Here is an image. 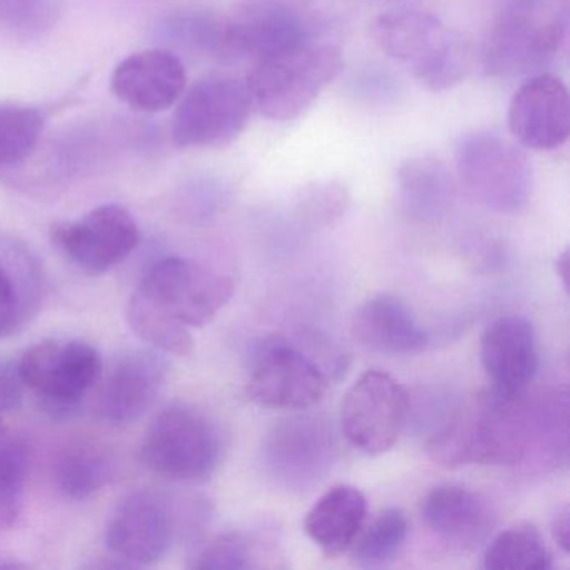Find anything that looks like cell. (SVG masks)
<instances>
[{"instance_id":"cell-36","label":"cell","mask_w":570,"mask_h":570,"mask_svg":"<svg viewBox=\"0 0 570 570\" xmlns=\"http://www.w3.org/2000/svg\"><path fill=\"white\" fill-rule=\"evenodd\" d=\"M552 537L563 553L570 552V512L567 507L557 510L552 520Z\"/></svg>"},{"instance_id":"cell-19","label":"cell","mask_w":570,"mask_h":570,"mask_svg":"<svg viewBox=\"0 0 570 570\" xmlns=\"http://www.w3.org/2000/svg\"><path fill=\"white\" fill-rule=\"evenodd\" d=\"M186 68L176 52L166 48L136 52L112 72L111 89L119 101L142 112L171 108L186 91Z\"/></svg>"},{"instance_id":"cell-10","label":"cell","mask_w":570,"mask_h":570,"mask_svg":"<svg viewBox=\"0 0 570 570\" xmlns=\"http://www.w3.org/2000/svg\"><path fill=\"white\" fill-rule=\"evenodd\" d=\"M409 412L405 389L389 373L368 370L343 399L342 430L360 452L382 455L395 445Z\"/></svg>"},{"instance_id":"cell-20","label":"cell","mask_w":570,"mask_h":570,"mask_svg":"<svg viewBox=\"0 0 570 570\" xmlns=\"http://www.w3.org/2000/svg\"><path fill=\"white\" fill-rule=\"evenodd\" d=\"M45 292V269L35 252L21 239L0 235V338L38 315Z\"/></svg>"},{"instance_id":"cell-27","label":"cell","mask_w":570,"mask_h":570,"mask_svg":"<svg viewBox=\"0 0 570 570\" xmlns=\"http://www.w3.org/2000/svg\"><path fill=\"white\" fill-rule=\"evenodd\" d=\"M487 570H549L552 553L540 530L532 523H515L487 543Z\"/></svg>"},{"instance_id":"cell-28","label":"cell","mask_w":570,"mask_h":570,"mask_svg":"<svg viewBox=\"0 0 570 570\" xmlns=\"http://www.w3.org/2000/svg\"><path fill=\"white\" fill-rule=\"evenodd\" d=\"M409 537V519L400 509L376 513L368 525H363L352 549V560L360 569H379L392 562L402 552Z\"/></svg>"},{"instance_id":"cell-3","label":"cell","mask_w":570,"mask_h":570,"mask_svg":"<svg viewBox=\"0 0 570 570\" xmlns=\"http://www.w3.org/2000/svg\"><path fill=\"white\" fill-rule=\"evenodd\" d=\"M567 0H500L483 48V68L493 78L543 72L566 41Z\"/></svg>"},{"instance_id":"cell-38","label":"cell","mask_w":570,"mask_h":570,"mask_svg":"<svg viewBox=\"0 0 570 570\" xmlns=\"http://www.w3.org/2000/svg\"><path fill=\"white\" fill-rule=\"evenodd\" d=\"M2 435H4V425H2V420H0V442H2Z\"/></svg>"},{"instance_id":"cell-31","label":"cell","mask_w":570,"mask_h":570,"mask_svg":"<svg viewBox=\"0 0 570 570\" xmlns=\"http://www.w3.org/2000/svg\"><path fill=\"white\" fill-rule=\"evenodd\" d=\"M31 450L22 439L0 442V529H11L24 509Z\"/></svg>"},{"instance_id":"cell-14","label":"cell","mask_w":570,"mask_h":570,"mask_svg":"<svg viewBox=\"0 0 570 570\" xmlns=\"http://www.w3.org/2000/svg\"><path fill=\"white\" fill-rule=\"evenodd\" d=\"M328 383L315 356L286 342L272 343L256 358L248 396L266 409L303 410L323 399Z\"/></svg>"},{"instance_id":"cell-16","label":"cell","mask_w":570,"mask_h":570,"mask_svg":"<svg viewBox=\"0 0 570 570\" xmlns=\"http://www.w3.org/2000/svg\"><path fill=\"white\" fill-rule=\"evenodd\" d=\"M509 129L522 148L556 151L570 136V99L566 82L540 72L530 76L509 106Z\"/></svg>"},{"instance_id":"cell-21","label":"cell","mask_w":570,"mask_h":570,"mask_svg":"<svg viewBox=\"0 0 570 570\" xmlns=\"http://www.w3.org/2000/svg\"><path fill=\"white\" fill-rule=\"evenodd\" d=\"M422 520L440 542L463 552L485 543L495 523L489 505L459 485L433 489L423 500Z\"/></svg>"},{"instance_id":"cell-15","label":"cell","mask_w":570,"mask_h":570,"mask_svg":"<svg viewBox=\"0 0 570 570\" xmlns=\"http://www.w3.org/2000/svg\"><path fill=\"white\" fill-rule=\"evenodd\" d=\"M308 22L279 0H248L226 16L225 61H259L309 41Z\"/></svg>"},{"instance_id":"cell-30","label":"cell","mask_w":570,"mask_h":570,"mask_svg":"<svg viewBox=\"0 0 570 570\" xmlns=\"http://www.w3.org/2000/svg\"><path fill=\"white\" fill-rule=\"evenodd\" d=\"M45 131V116L32 106L0 105V169L14 168L35 153Z\"/></svg>"},{"instance_id":"cell-5","label":"cell","mask_w":570,"mask_h":570,"mask_svg":"<svg viewBox=\"0 0 570 570\" xmlns=\"http://www.w3.org/2000/svg\"><path fill=\"white\" fill-rule=\"evenodd\" d=\"M456 175L480 205L517 215L532 195V168L520 146L490 131L462 136L455 148Z\"/></svg>"},{"instance_id":"cell-37","label":"cell","mask_w":570,"mask_h":570,"mask_svg":"<svg viewBox=\"0 0 570 570\" xmlns=\"http://www.w3.org/2000/svg\"><path fill=\"white\" fill-rule=\"evenodd\" d=\"M557 275L562 279V286L566 292H569V252L563 249L556 259Z\"/></svg>"},{"instance_id":"cell-1","label":"cell","mask_w":570,"mask_h":570,"mask_svg":"<svg viewBox=\"0 0 570 570\" xmlns=\"http://www.w3.org/2000/svg\"><path fill=\"white\" fill-rule=\"evenodd\" d=\"M533 446L532 395L493 392L459 406L430 436L426 452L445 466L527 465Z\"/></svg>"},{"instance_id":"cell-8","label":"cell","mask_w":570,"mask_h":570,"mask_svg":"<svg viewBox=\"0 0 570 570\" xmlns=\"http://www.w3.org/2000/svg\"><path fill=\"white\" fill-rule=\"evenodd\" d=\"M253 111L246 82L209 76L183 92L173 118L179 148H223L245 131Z\"/></svg>"},{"instance_id":"cell-23","label":"cell","mask_w":570,"mask_h":570,"mask_svg":"<svg viewBox=\"0 0 570 570\" xmlns=\"http://www.w3.org/2000/svg\"><path fill=\"white\" fill-rule=\"evenodd\" d=\"M396 195L406 218L436 223L445 218L455 199L452 173L440 159L415 156L396 169Z\"/></svg>"},{"instance_id":"cell-24","label":"cell","mask_w":570,"mask_h":570,"mask_svg":"<svg viewBox=\"0 0 570 570\" xmlns=\"http://www.w3.org/2000/svg\"><path fill=\"white\" fill-rule=\"evenodd\" d=\"M366 499L356 487L335 485L306 513L309 539L328 557L346 552L365 525Z\"/></svg>"},{"instance_id":"cell-7","label":"cell","mask_w":570,"mask_h":570,"mask_svg":"<svg viewBox=\"0 0 570 570\" xmlns=\"http://www.w3.org/2000/svg\"><path fill=\"white\" fill-rule=\"evenodd\" d=\"M19 370L49 416L71 420L101 379L102 358L81 340H45L22 355Z\"/></svg>"},{"instance_id":"cell-4","label":"cell","mask_w":570,"mask_h":570,"mask_svg":"<svg viewBox=\"0 0 570 570\" xmlns=\"http://www.w3.org/2000/svg\"><path fill=\"white\" fill-rule=\"evenodd\" d=\"M342 51L313 39L255 62L246 79L253 108L266 119L285 122L312 108L323 91L342 75Z\"/></svg>"},{"instance_id":"cell-18","label":"cell","mask_w":570,"mask_h":570,"mask_svg":"<svg viewBox=\"0 0 570 570\" xmlns=\"http://www.w3.org/2000/svg\"><path fill=\"white\" fill-rule=\"evenodd\" d=\"M480 356L490 392L509 399L527 392L539 366L532 323L522 315L493 320L483 332Z\"/></svg>"},{"instance_id":"cell-17","label":"cell","mask_w":570,"mask_h":570,"mask_svg":"<svg viewBox=\"0 0 570 570\" xmlns=\"http://www.w3.org/2000/svg\"><path fill=\"white\" fill-rule=\"evenodd\" d=\"M168 356L155 348L128 350L116 358L99 395L98 410L111 425L141 419L161 393L169 375Z\"/></svg>"},{"instance_id":"cell-35","label":"cell","mask_w":570,"mask_h":570,"mask_svg":"<svg viewBox=\"0 0 570 570\" xmlns=\"http://www.w3.org/2000/svg\"><path fill=\"white\" fill-rule=\"evenodd\" d=\"M26 389L19 360L0 358V413L18 410L24 400Z\"/></svg>"},{"instance_id":"cell-32","label":"cell","mask_w":570,"mask_h":570,"mask_svg":"<svg viewBox=\"0 0 570 570\" xmlns=\"http://www.w3.org/2000/svg\"><path fill=\"white\" fill-rule=\"evenodd\" d=\"M350 206V193L335 179L309 183L299 189L295 199V215L309 229L328 228L345 216Z\"/></svg>"},{"instance_id":"cell-11","label":"cell","mask_w":570,"mask_h":570,"mask_svg":"<svg viewBox=\"0 0 570 570\" xmlns=\"http://www.w3.org/2000/svg\"><path fill=\"white\" fill-rule=\"evenodd\" d=\"M263 465L278 485L305 490L325 479L336 459L328 420L295 416L276 423L263 442Z\"/></svg>"},{"instance_id":"cell-26","label":"cell","mask_w":570,"mask_h":570,"mask_svg":"<svg viewBox=\"0 0 570 570\" xmlns=\"http://www.w3.org/2000/svg\"><path fill=\"white\" fill-rule=\"evenodd\" d=\"M115 462L105 450L88 443L69 446L55 469L56 485L71 500H86L111 482Z\"/></svg>"},{"instance_id":"cell-34","label":"cell","mask_w":570,"mask_h":570,"mask_svg":"<svg viewBox=\"0 0 570 570\" xmlns=\"http://www.w3.org/2000/svg\"><path fill=\"white\" fill-rule=\"evenodd\" d=\"M56 0H0V29L16 36L41 35L55 24Z\"/></svg>"},{"instance_id":"cell-29","label":"cell","mask_w":570,"mask_h":570,"mask_svg":"<svg viewBox=\"0 0 570 570\" xmlns=\"http://www.w3.org/2000/svg\"><path fill=\"white\" fill-rule=\"evenodd\" d=\"M128 322L132 332L158 352L173 356H186L193 352L195 343L188 326L173 318L139 292L129 299Z\"/></svg>"},{"instance_id":"cell-12","label":"cell","mask_w":570,"mask_h":570,"mask_svg":"<svg viewBox=\"0 0 570 570\" xmlns=\"http://www.w3.org/2000/svg\"><path fill=\"white\" fill-rule=\"evenodd\" d=\"M141 242L135 216L118 205H102L52 228L59 252L88 275H105L125 262Z\"/></svg>"},{"instance_id":"cell-25","label":"cell","mask_w":570,"mask_h":570,"mask_svg":"<svg viewBox=\"0 0 570 570\" xmlns=\"http://www.w3.org/2000/svg\"><path fill=\"white\" fill-rule=\"evenodd\" d=\"M158 38L169 51L179 49L225 61L226 16L203 9L176 11L163 19Z\"/></svg>"},{"instance_id":"cell-33","label":"cell","mask_w":570,"mask_h":570,"mask_svg":"<svg viewBox=\"0 0 570 570\" xmlns=\"http://www.w3.org/2000/svg\"><path fill=\"white\" fill-rule=\"evenodd\" d=\"M256 549L242 533H223L199 546L189 567L198 570H236L258 567Z\"/></svg>"},{"instance_id":"cell-22","label":"cell","mask_w":570,"mask_h":570,"mask_svg":"<svg viewBox=\"0 0 570 570\" xmlns=\"http://www.w3.org/2000/svg\"><path fill=\"white\" fill-rule=\"evenodd\" d=\"M352 328L363 346L383 355H412L422 352L429 343V335L409 305L390 293L366 299L356 309Z\"/></svg>"},{"instance_id":"cell-6","label":"cell","mask_w":570,"mask_h":570,"mask_svg":"<svg viewBox=\"0 0 570 570\" xmlns=\"http://www.w3.org/2000/svg\"><path fill=\"white\" fill-rule=\"evenodd\" d=\"M141 459L165 479L203 482L215 473L222 459V436L205 413L175 403L158 413L146 430Z\"/></svg>"},{"instance_id":"cell-2","label":"cell","mask_w":570,"mask_h":570,"mask_svg":"<svg viewBox=\"0 0 570 570\" xmlns=\"http://www.w3.org/2000/svg\"><path fill=\"white\" fill-rule=\"evenodd\" d=\"M372 36L386 56L405 66L429 91L453 88L472 71V42L430 12H385L373 22Z\"/></svg>"},{"instance_id":"cell-9","label":"cell","mask_w":570,"mask_h":570,"mask_svg":"<svg viewBox=\"0 0 570 570\" xmlns=\"http://www.w3.org/2000/svg\"><path fill=\"white\" fill-rule=\"evenodd\" d=\"M138 292L183 325L199 328L228 305L235 282L191 259L169 256L149 266Z\"/></svg>"},{"instance_id":"cell-13","label":"cell","mask_w":570,"mask_h":570,"mask_svg":"<svg viewBox=\"0 0 570 570\" xmlns=\"http://www.w3.org/2000/svg\"><path fill=\"white\" fill-rule=\"evenodd\" d=\"M175 532L169 503L158 493L139 490L116 507L106 527V546L119 567L155 566L171 549Z\"/></svg>"}]
</instances>
